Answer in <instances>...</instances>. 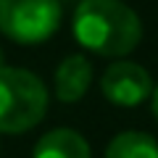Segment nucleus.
Segmentation results:
<instances>
[{
  "mask_svg": "<svg viewBox=\"0 0 158 158\" xmlns=\"http://www.w3.org/2000/svg\"><path fill=\"white\" fill-rule=\"evenodd\" d=\"M74 40L106 58L129 56L142 40L137 13L121 0H82L74 11Z\"/></svg>",
  "mask_w": 158,
  "mask_h": 158,
  "instance_id": "nucleus-1",
  "label": "nucleus"
},
{
  "mask_svg": "<svg viewBox=\"0 0 158 158\" xmlns=\"http://www.w3.org/2000/svg\"><path fill=\"white\" fill-rule=\"evenodd\" d=\"M48 113V87L37 74L0 66V132L21 135L37 127Z\"/></svg>",
  "mask_w": 158,
  "mask_h": 158,
  "instance_id": "nucleus-2",
  "label": "nucleus"
},
{
  "mask_svg": "<svg viewBox=\"0 0 158 158\" xmlns=\"http://www.w3.org/2000/svg\"><path fill=\"white\" fill-rule=\"evenodd\" d=\"M61 0H0V34L19 45H40L61 27Z\"/></svg>",
  "mask_w": 158,
  "mask_h": 158,
  "instance_id": "nucleus-3",
  "label": "nucleus"
},
{
  "mask_svg": "<svg viewBox=\"0 0 158 158\" xmlns=\"http://www.w3.org/2000/svg\"><path fill=\"white\" fill-rule=\"evenodd\" d=\"M100 92L108 103L121 108H135L153 95V79L148 69L135 61H116L106 69L100 79Z\"/></svg>",
  "mask_w": 158,
  "mask_h": 158,
  "instance_id": "nucleus-4",
  "label": "nucleus"
},
{
  "mask_svg": "<svg viewBox=\"0 0 158 158\" xmlns=\"http://www.w3.org/2000/svg\"><path fill=\"white\" fill-rule=\"evenodd\" d=\"M92 63L85 56H66L56 69V95L61 103H79L90 90Z\"/></svg>",
  "mask_w": 158,
  "mask_h": 158,
  "instance_id": "nucleus-5",
  "label": "nucleus"
},
{
  "mask_svg": "<svg viewBox=\"0 0 158 158\" xmlns=\"http://www.w3.org/2000/svg\"><path fill=\"white\" fill-rule=\"evenodd\" d=\"M32 158H90V145L74 129H53L37 140Z\"/></svg>",
  "mask_w": 158,
  "mask_h": 158,
  "instance_id": "nucleus-6",
  "label": "nucleus"
},
{
  "mask_svg": "<svg viewBox=\"0 0 158 158\" xmlns=\"http://www.w3.org/2000/svg\"><path fill=\"white\" fill-rule=\"evenodd\" d=\"M106 158H158V142L145 132H121L108 142Z\"/></svg>",
  "mask_w": 158,
  "mask_h": 158,
  "instance_id": "nucleus-7",
  "label": "nucleus"
},
{
  "mask_svg": "<svg viewBox=\"0 0 158 158\" xmlns=\"http://www.w3.org/2000/svg\"><path fill=\"white\" fill-rule=\"evenodd\" d=\"M150 106H153V116L158 118V85L153 87V95H150Z\"/></svg>",
  "mask_w": 158,
  "mask_h": 158,
  "instance_id": "nucleus-8",
  "label": "nucleus"
},
{
  "mask_svg": "<svg viewBox=\"0 0 158 158\" xmlns=\"http://www.w3.org/2000/svg\"><path fill=\"white\" fill-rule=\"evenodd\" d=\"M0 66H6V61H3V50H0Z\"/></svg>",
  "mask_w": 158,
  "mask_h": 158,
  "instance_id": "nucleus-9",
  "label": "nucleus"
}]
</instances>
